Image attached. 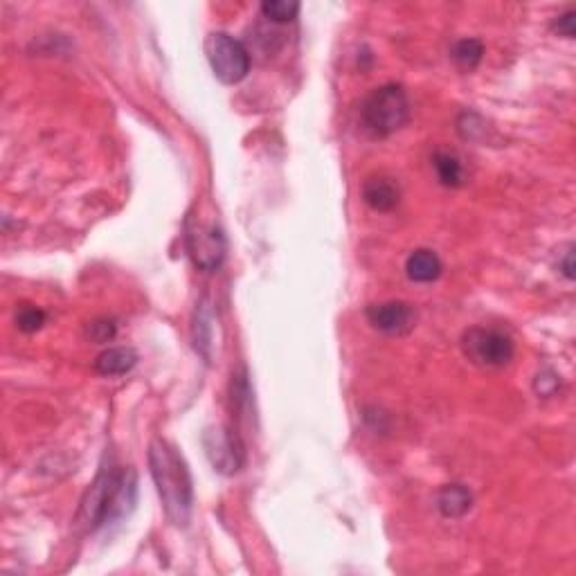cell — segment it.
I'll return each mask as SVG.
<instances>
[{
  "mask_svg": "<svg viewBox=\"0 0 576 576\" xmlns=\"http://www.w3.org/2000/svg\"><path fill=\"white\" fill-rule=\"evenodd\" d=\"M149 471L167 518L176 527H188L194 507V484L185 459L174 446L156 437L149 444Z\"/></svg>",
  "mask_w": 576,
  "mask_h": 576,
  "instance_id": "obj_1",
  "label": "cell"
},
{
  "mask_svg": "<svg viewBox=\"0 0 576 576\" xmlns=\"http://www.w3.org/2000/svg\"><path fill=\"white\" fill-rule=\"evenodd\" d=\"M185 248L192 264L205 273H212L223 264L228 243L219 223V214L207 201L196 203L185 219Z\"/></svg>",
  "mask_w": 576,
  "mask_h": 576,
  "instance_id": "obj_2",
  "label": "cell"
},
{
  "mask_svg": "<svg viewBox=\"0 0 576 576\" xmlns=\"http://www.w3.org/2000/svg\"><path fill=\"white\" fill-rule=\"evenodd\" d=\"M410 119V100L398 83L374 88L361 106V122L371 137H388Z\"/></svg>",
  "mask_w": 576,
  "mask_h": 576,
  "instance_id": "obj_3",
  "label": "cell"
},
{
  "mask_svg": "<svg viewBox=\"0 0 576 576\" xmlns=\"http://www.w3.org/2000/svg\"><path fill=\"white\" fill-rule=\"evenodd\" d=\"M205 55L221 83H239L250 73V52L228 32H212L205 39Z\"/></svg>",
  "mask_w": 576,
  "mask_h": 576,
  "instance_id": "obj_4",
  "label": "cell"
},
{
  "mask_svg": "<svg viewBox=\"0 0 576 576\" xmlns=\"http://www.w3.org/2000/svg\"><path fill=\"white\" fill-rule=\"evenodd\" d=\"M462 352L473 365L477 367H504L511 362L516 353L511 336L498 329H486V327H473L462 336Z\"/></svg>",
  "mask_w": 576,
  "mask_h": 576,
  "instance_id": "obj_5",
  "label": "cell"
},
{
  "mask_svg": "<svg viewBox=\"0 0 576 576\" xmlns=\"http://www.w3.org/2000/svg\"><path fill=\"white\" fill-rule=\"evenodd\" d=\"M203 449L214 471H219L221 476H234L246 464V446L228 425L207 428L203 435Z\"/></svg>",
  "mask_w": 576,
  "mask_h": 576,
  "instance_id": "obj_6",
  "label": "cell"
},
{
  "mask_svg": "<svg viewBox=\"0 0 576 576\" xmlns=\"http://www.w3.org/2000/svg\"><path fill=\"white\" fill-rule=\"evenodd\" d=\"M119 467L101 468L100 476L91 484L88 493L83 495L82 509H79L77 522L83 527V531H97L106 527V513H109L110 498H113L115 482H118Z\"/></svg>",
  "mask_w": 576,
  "mask_h": 576,
  "instance_id": "obj_7",
  "label": "cell"
},
{
  "mask_svg": "<svg viewBox=\"0 0 576 576\" xmlns=\"http://www.w3.org/2000/svg\"><path fill=\"white\" fill-rule=\"evenodd\" d=\"M367 320L376 331L388 336H406L415 329L416 311L407 302L370 304L365 311Z\"/></svg>",
  "mask_w": 576,
  "mask_h": 576,
  "instance_id": "obj_8",
  "label": "cell"
},
{
  "mask_svg": "<svg viewBox=\"0 0 576 576\" xmlns=\"http://www.w3.org/2000/svg\"><path fill=\"white\" fill-rule=\"evenodd\" d=\"M362 201L376 212H392L401 201V189L388 176H371L362 183Z\"/></svg>",
  "mask_w": 576,
  "mask_h": 576,
  "instance_id": "obj_9",
  "label": "cell"
},
{
  "mask_svg": "<svg viewBox=\"0 0 576 576\" xmlns=\"http://www.w3.org/2000/svg\"><path fill=\"white\" fill-rule=\"evenodd\" d=\"M441 270H444V266H441L440 255L430 248H416L406 261V275L416 284L435 282V279H440Z\"/></svg>",
  "mask_w": 576,
  "mask_h": 576,
  "instance_id": "obj_10",
  "label": "cell"
},
{
  "mask_svg": "<svg viewBox=\"0 0 576 576\" xmlns=\"http://www.w3.org/2000/svg\"><path fill=\"white\" fill-rule=\"evenodd\" d=\"M473 495L464 484H446L437 493V509L444 518H462L471 511Z\"/></svg>",
  "mask_w": 576,
  "mask_h": 576,
  "instance_id": "obj_11",
  "label": "cell"
},
{
  "mask_svg": "<svg viewBox=\"0 0 576 576\" xmlns=\"http://www.w3.org/2000/svg\"><path fill=\"white\" fill-rule=\"evenodd\" d=\"M135 362L137 353L131 347H110L97 356L95 370L101 376H122L131 371Z\"/></svg>",
  "mask_w": 576,
  "mask_h": 576,
  "instance_id": "obj_12",
  "label": "cell"
},
{
  "mask_svg": "<svg viewBox=\"0 0 576 576\" xmlns=\"http://www.w3.org/2000/svg\"><path fill=\"white\" fill-rule=\"evenodd\" d=\"M194 345L205 358H210V349L214 345V311L210 309L207 300H203L194 318Z\"/></svg>",
  "mask_w": 576,
  "mask_h": 576,
  "instance_id": "obj_13",
  "label": "cell"
},
{
  "mask_svg": "<svg viewBox=\"0 0 576 576\" xmlns=\"http://www.w3.org/2000/svg\"><path fill=\"white\" fill-rule=\"evenodd\" d=\"M432 165H435L437 179H440L441 185H446V188H459V185H462L464 170L458 156L440 152L432 158Z\"/></svg>",
  "mask_w": 576,
  "mask_h": 576,
  "instance_id": "obj_14",
  "label": "cell"
},
{
  "mask_svg": "<svg viewBox=\"0 0 576 576\" xmlns=\"http://www.w3.org/2000/svg\"><path fill=\"white\" fill-rule=\"evenodd\" d=\"M453 61L459 65L462 70H473L480 65L482 57H484V46L477 39H462L453 46Z\"/></svg>",
  "mask_w": 576,
  "mask_h": 576,
  "instance_id": "obj_15",
  "label": "cell"
},
{
  "mask_svg": "<svg viewBox=\"0 0 576 576\" xmlns=\"http://www.w3.org/2000/svg\"><path fill=\"white\" fill-rule=\"evenodd\" d=\"M261 14L273 23H291L298 19L300 14V3L293 0H266L261 3Z\"/></svg>",
  "mask_w": 576,
  "mask_h": 576,
  "instance_id": "obj_16",
  "label": "cell"
},
{
  "mask_svg": "<svg viewBox=\"0 0 576 576\" xmlns=\"http://www.w3.org/2000/svg\"><path fill=\"white\" fill-rule=\"evenodd\" d=\"M48 316L43 309L39 307H21L19 313H16V327L25 334H37L43 325H46Z\"/></svg>",
  "mask_w": 576,
  "mask_h": 576,
  "instance_id": "obj_17",
  "label": "cell"
},
{
  "mask_svg": "<svg viewBox=\"0 0 576 576\" xmlns=\"http://www.w3.org/2000/svg\"><path fill=\"white\" fill-rule=\"evenodd\" d=\"M115 334H118V327H115L113 320H95L88 327V336L95 343H109V340L115 338Z\"/></svg>",
  "mask_w": 576,
  "mask_h": 576,
  "instance_id": "obj_18",
  "label": "cell"
},
{
  "mask_svg": "<svg viewBox=\"0 0 576 576\" xmlns=\"http://www.w3.org/2000/svg\"><path fill=\"white\" fill-rule=\"evenodd\" d=\"M558 383H561V380H558V376L554 374V371L545 370V371H540L538 376H536L534 388H536V392L540 394V397H552V394L558 389Z\"/></svg>",
  "mask_w": 576,
  "mask_h": 576,
  "instance_id": "obj_19",
  "label": "cell"
},
{
  "mask_svg": "<svg viewBox=\"0 0 576 576\" xmlns=\"http://www.w3.org/2000/svg\"><path fill=\"white\" fill-rule=\"evenodd\" d=\"M554 30H556L561 37L565 39H572L576 32V12L574 10H567L565 14L556 16V21H554Z\"/></svg>",
  "mask_w": 576,
  "mask_h": 576,
  "instance_id": "obj_20",
  "label": "cell"
},
{
  "mask_svg": "<svg viewBox=\"0 0 576 576\" xmlns=\"http://www.w3.org/2000/svg\"><path fill=\"white\" fill-rule=\"evenodd\" d=\"M561 268H563V273H565L567 279H574V252H572V248L565 252V259H563Z\"/></svg>",
  "mask_w": 576,
  "mask_h": 576,
  "instance_id": "obj_21",
  "label": "cell"
}]
</instances>
